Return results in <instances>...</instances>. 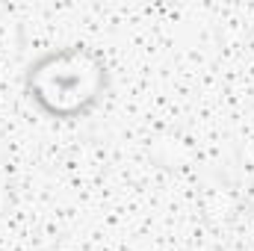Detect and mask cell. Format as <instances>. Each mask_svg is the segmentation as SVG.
<instances>
[{
  "label": "cell",
  "mask_w": 254,
  "mask_h": 251,
  "mask_svg": "<svg viewBox=\"0 0 254 251\" xmlns=\"http://www.w3.org/2000/svg\"><path fill=\"white\" fill-rule=\"evenodd\" d=\"M107 89V65L86 48H63L45 54L27 71L30 101L54 119L86 116Z\"/></svg>",
  "instance_id": "cell-1"
}]
</instances>
